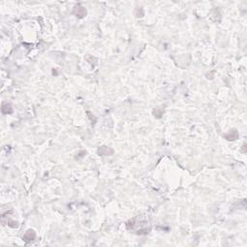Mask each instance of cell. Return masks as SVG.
<instances>
[{"instance_id":"obj_5","label":"cell","mask_w":247,"mask_h":247,"mask_svg":"<svg viewBox=\"0 0 247 247\" xmlns=\"http://www.w3.org/2000/svg\"><path fill=\"white\" fill-rule=\"evenodd\" d=\"M12 112H13V108L11 106V104L4 102L2 104V113H4V114H11Z\"/></svg>"},{"instance_id":"obj_2","label":"cell","mask_w":247,"mask_h":247,"mask_svg":"<svg viewBox=\"0 0 247 247\" xmlns=\"http://www.w3.org/2000/svg\"><path fill=\"white\" fill-rule=\"evenodd\" d=\"M98 153L100 155H111L113 154L114 151L112 150L110 147H107V146H101L99 148L98 150Z\"/></svg>"},{"instance_id":"obj_4","label":"cell","mask_w":247,"mask_h":247,"mask_svg":"<svg viewBox=\"0 0 247 247\" xmlns=\"http://www.w3.org/2000/svg\"><path fill=\"white\" fill-rule=\"evenodd\" d=\"M35 237H36L35 232L33 230L30 229V230H27L26 233L24 234V236H23V241H26V242L32 241H34V239H35Z\"/></svg>"},{"instance_id":"obj_6","label":"cell","mask_w":247,"mask_h":247,"mask_svg":"<svg viewBox=\"0 0 247 247\" xmlns=\"http://www.w3.org/2000/svg\"><path fill=\"white\" fill-rule=\"evenodd\" d=\"M135 16H136L137 18H138V17H140V18H141V17H143V16H144V11H143V9L141 8V9H140V12H139V10H138V8H137L136 11H135Z\"/></svg>"},{"instance_id":"obj_1","label":"cell","mask_w":247,"mask_h":247,"mask_svg":"<svg viewBox=\"0 0 247 247\" xmlns=\"http://www.w3.org/2000/svg\"><path fill=\"white\" fill-rule=\"evenodd\" d=\"M223 137L229 141H235L238 138V132L237 130H231L227 133L223 134Z\"/></svg>"},{"instance_id":"obj_3","label":"cell","mask_w":247,"mask_h":247,"mask_svg":"<svg viewBox=\"0 0 247 247\" xmlns=\"http://www.w3.org/2000/svg\"><path fill=\"white\" fill-rule=\"evenodd\" d=\"M86 13H87L86 9L84 7H81V6H76V7H74V9H73V14L80 19L83 18L86 14Z\"/></svg>"}]
</instances>
